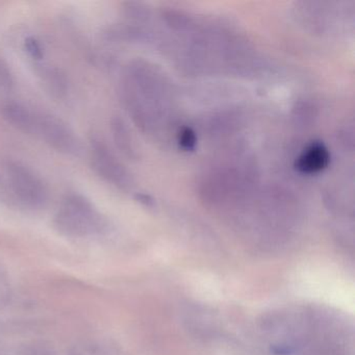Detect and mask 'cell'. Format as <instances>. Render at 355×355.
Segmentation results:
<instances>
[{
  "instance_id": "6da1fadb",
  "label": "cell",
  "mask_w": 355,
  "mask_h": 355,
  "mask_svg": "<svg viewBox=\"0 0 355 355\" xmlns=\"http://www.w3.org/2000/svg\"><path fill=\"white\" fill-rule=\"evenodd\" d=\"M55 222L61 232L73 236L93 234L103 226L101 214L89 199L80 194H69L63 199Z\"/></svg>"
},
{
  "instance_id": "7a4b0ae2",
  "label": "cell",
  "mask_w": 355,
  "mask_h": 355,
  "mask_svg": "<svg viewBox=\"0 0 355 355\" xmlns=\"http://www.w3.org/2000/svg\"><path fill=\"white\" fill-rule=\"evenodd\" d=\"M30 135L38 137L49 146L66 155H80L82 143L65 121L51 114L34 112Z\"/></svg>"
},
{
  "instance_id": "3957f363",
  "label": "cell",
  "mask_w": 355,
  "mask_h": 355,
  "mask_svg": "<svg viewBox=\"0 0 355 355\" xmlns=\"http://www.w3.org/2000/svg\"><path fill=\"white\" fill-rule=\"evenodd\" d=\"M8 176L16 196L31 207H42L49 199V191L43 180L19 162H10Z\"/></svg>"
},
{
  "instance_id": "277c9868",
  "label": "cell",
  "mask_w": 355,
  "mask_h": 355,
  "mask_svg": "<svg viewBox=\"0 0 355 355\" xmlns=\"http://www.w3.org/2000/svg\"><path fill=\"white\" fill-rule=\"evenodd\" d=\"M90 150L91 164L99 176L121 190H130L132 188L134 182L130 172L101 139L97 137L91 138Z\"/></svg>"
},
{
  "instance_id": "5b68a950",
  "label": "cell",
  "mask_w": 355,
  "mask_h": 355,
  "mask_svg": "<svg viewBox=\"0 0 355 355\" xmlns=\"http://www.w3.org/2000/svg\"><path fill=\"white\" fill-rule=\"evenodd\" d=\"M330 155L323 143H311L296 161V169L301 173H318L327 167Z\"/></svg>"
},
{
  "instance_id": "8992f818",
  "label": "cell",
  "mask_w": 355,
  "mask_h": 355,
  "mask_svg": "<svg viewBox=\"0 0 355 355\" xmlns=\"http://www.w3.org/2000/svg\"><path fill=\"white\" fill-rule=\"evenodd\" d=\"M1 114L8 123L24 134L30 135L34 111L21 103H9L3 105Z\"/></svg>"
},
{
  "instance_id": "52a82bcc",
  "label": "cell",
  "mask_w": 355,
  "mask_h": 355,
  "mask_svg": "<svg viewBox=\"0 0 355 355\" xmlns=\"http://www.w3.org/2000/svg\"><path fill=\"white\" fill-rule=\"evenodd\" d=\"M112 136L116 146L122 155L130 159H137V149L132 141V135L125 122L119 116H115L111 121Z\"/></svg>"
},
{
  "instance_id": "ba28073f",
  "label": "cell",
  "mask_w": 355,
  "mask_h": 355,
  "mask_svg": "<svg viewBox=\"0 0 355 355\" xmlns=\"http://www.w3.org/2000/svg\"><path fill=\"white\" fill-rule=\"evenodd\" d=\"M40 76L53 94L59 97L66 94L67 80H66L65 74L62 73L61 70L49 67V66H42Z\"/></svg>"
},
{
  "instance_id": "9c48e42d",
  "label": "cell",
  "mask_w": 355,
  "mask_h": 355,
  "mask_svg": "<svg viewBox=\"0 0 355 355\" xmlns=\"http://www.w3.org/2000/svg\"><path fill=\"white\" fill-rule=\"evenodd\" d=\"M13 76L7 64L0 59V92H8L13 87Z\"/></svg>"
},
{
  "instance_id": "30bf717a",
  "label": "cell",
  "mask_w": 355,
  "mask_h": 355,
  "mask_svg": "<svg viewBox=\"0 0 355 355\" xmlns=\"http://www.w3.org/2000/svg\"><path fill=\"white\" fill-rule=\"evenodd\" d=\"M180 147L184 150H194L196 146V136L191 128H184L178 136Z\"/></svg>"
},
{
  "instance_id": "8fae6325",
  "label": "cell",
  "mask_w": 355,
  "mask_h": 355,
  "mask_svg": "<svg viewBox=\"0 0 355 355\" xmlns=\"http://www.w3.org/2000/svg\"><path fill=\"white\" fill-rule=\"evenodd\" d=\"M24 47H26V51H28V55L33 59L42 60L43 57H44V51H43L42 45L34 37H30V38L26 39V42H24Z\"/></svg>"
}]
</instances>
